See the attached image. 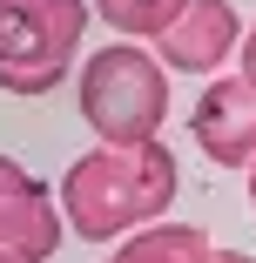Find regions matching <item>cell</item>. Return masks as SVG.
I'll list each match as a JSON object with an SVG mask.
<instances>
[{"label":"cell","instance_id":"cell-6","mask_svg":"<svg viewBox=\"0 0 256 263\" xmlns=\"http://www.w3.org/2000/svg\"><path fill=\"white\" fill-rule=\"evenodd\" d=\"M229 54H243V21L229 0H189L182 21L162 34V68L182 74H216Z\"/></svg>","mask_w":256,"mask_h":263},{"label":"cell","instance_id":"cell-4","mask_svg":"<svg viewBox=\"0 0 256 263\" xmlns=\"http://www.w3.org/2000/svg\"><path fill=\"white\" fill-rule=\"evenodd\" d=\"M61 196L0 155V263H47L61 250Z\"/></svg>","mask_w":256,"mask_h":263},{"label":"cell","instance_id":"cell-3","mask_svg":"<svg viewBox=\"0 0 256 263\" xmlns=\"http://www.w3.org/2000/svg\"><path fill=\"white\" fill-rule=\"evenodd\" d=\"M88 0H0V88L34 101L54 95L81 54Z\"/></svg>","mask_w":256,"mask_h":263},{"label":"cell","instance_id":"cell-10","mask_svg":"<svg viewBox=\"0 0 256 263\" xmlns=\"http://www.w3.org/2000/svg\"><path fill=\"white\" fill-rule=\"evenodd\" d=\"M216 263H256L249 250H216Z\"/></svg>","mask_w":256,"mask_h":263},{"label":"cell","instance_id":"cell-8","mask_svg":"<svg viewBox=\"0 0 256 263\" xmlns=\"http://www.w3.org/2000/svg\"><path fill=\"white\" fill-rule=\"evenodd\" d=\"M88 7L108 21L122 41H162V34L182 21L189 0H88Z\"/></svg>","mask_w":256,"mask_h":263},{"label":"cell","instance_id":"cell-7","mask_svg":"<svg viewBox=\"0 0 256 263\" xmlns=\"http://www.w3.org/2000/svg\"><path fill=\"white\" fill-rule=\"evenodd\" d=\"M108 263H216V243L202 223H148L128 243H115Z\"/></svg>","mask_w":256,"mask_h":263},{"label":"cell","instance_id":"cell-2","mask_svg":"<svg viewBox=\"0 0 256 263\" xmlns=\"http://www.w3.org/2000/svg\"><path fill=\"white\" fill-rule=\"evenodd\" d=\"M81 122L101 135V142H155L162 122H169V68L155 54H142L135 41H115L88 54L81 68Z\"/></svg>","mask_w":256,"mask_h":263},{"label":"cell","instance_id":"cell-9","mask_svg":"<svg viewBox=\"0 0 256 263\" xmlns=\"http://www.w3.org/2000/svg\"><path fill=\"white\" fill-rule=\"evenodd\" d=\"M243 81H256V21H249V34H243Z\"/></svg>","mask_w":256,"mask_h":263},{"label":"cell","instance_id":"cell-5","mask_svg":"<svg viewBox=\"0 0 256 263\" xmlns=\"http://www.w3.org/2000/svg\"><path fill=\"white\" fill-rule=\"evenodd\" d=\"M189 135L216 169H256V81H243V74L209 81L195 95Z\"/></svg>","mask_w":256,"mask_h":263},{"label":"cell","instance_id":"cell-1","mask_svg":"<svg viewBox=\"0 0 256 263\" xmlns=\"http://www.w3.org/2000/svg\"><path fill=\"white\" fill-rule=\"evenodd\" d=\"M175 189H182V169L162 142H128V148L101 142L61 176L54 196H61L68 230H81L88 243H128L135 230L162 223Z\"/></svg>","mask_w":256,"mask_h":263},{"label":"cell","instance_id":"cell-11","mask_svg":"<svg viewBox=\"0 0 256 263\" xmlns=\"http://www.w3.org/2000/svg\"><path fill=\"white\" fill-rule=\"evenodd\" d=\"M249 209H256V169H249Z\"/></svg>","mask_w":256,"mask_h":263}]
</instances>
